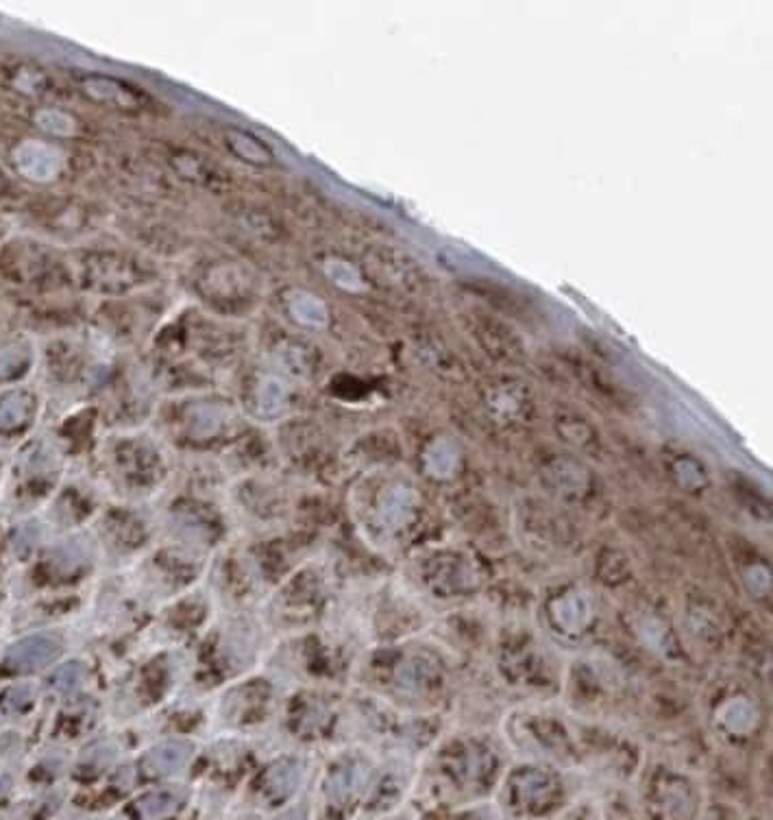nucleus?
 <instances>
[{
    "mask_svg": "<svg viewBox=\"0 0 773 820\" xmlns=\"http://www.w3.org/2000/svg\"><path fill=\"white\" fill-rule=\"evenodd\" d=\"M55 559H57V565H61L66 572L68 570H75L77 565H81L83 559H85V545H77V541H72V544H63L61 548H57Z\"/></svg>",
    "mask_w": 773,
    "mask_h": 820,
    "instance_id": "8",
    "label": "nucleus"
},
{
    "mask_svg": "<svg viewBox=\"0 0 773 820\" xmlns=\"http://www.w3.org/2000/svg\"><path fill=\"white\" fill-rule=\"evenodd\" d=\"M462 319L468 334L476 339L484 354L491 356L492 360L517 365L525 358V340L499 315L473 308V310L464 312Z\"/></svg>",
    "mask_w": 773,
    "mask_h": 820,
    "instance_id": "1",
    "label": "nucleus"
},
{
    "mask_svg": "<svg viewBox=\"0 0 773 820\" xmlns=\"http://www.w3.org/2000/svg\"><path fill=\"white\" fill-rule=\"evenodd\" d=\"M60 655V642L51 636H31L13 644L4 655V668L12 672H31L48 666Z\"/></svg>",
    "mask_w": 773,
    "mask_h": 820,
    "instance_id": "3",
    "label": "nucleus"
},
{
    "mask_svg": "<svg viewBox=\"0 0 773 820\" xmlns=\"http://www.w3.org/2000/svg\"><path fill=\"white\" fill-rule=\"evenodd\" d=\"M468 291L476 292L482 301H486L488 308L501 312L503 316L510 319H518L523 324L534 321L536 310L532 308L530 301L523 299V295H518L517 291H512L510 286H503L499 282L486 280V277H476L473 282H468Z\"/></svg>",
    "mask_w": 773,
    "mask_h": 820,
    "instance_id": "2",
    "label": "nucleus"
},
{
    "mask_svg": "<svg viewBox=\"0 0 773 820\" xmlns=\"http://www.w3.org/2000/svg\"><path fill=\"white\" fill-rule=\"evenodd\" d=\"M192 755V746L183 740H170L164 744L155 746L144 758V768L151 775H168L173 770L181 768Z\"/></svg>",
    "mask_w": 773,
    "mask_h": 820,
    "instance_id": "4",
    "label": "nucleus"
},
{
    "mask_svg": "<svg viewBox=\"0 0 773 820\" xmlns=\"http://www.w3.org/2000/svg\"><path fill=\"white\" fill-rule=\"evenodd\" d=\"M36 701V690L31 685H13L0 698V707L4 714H22Z\"/></svg>",
    "mask_w": 773,
    "mask_h": 820,
    "instance_id": "6",
    "label": "nucleus"
},
{
    "mask_svg": "<svg viewBox=\"0 0 773 820\" xmlns=\"http://www.w3.org/2000/svg\"><path fill=\"white\" fill-rule=\"evenodd\" d=\"M83 681H85V666L81 661L63 663L51 676L53 690L60 692V694H70V692L79 690Z\"/></svg>",
    "mask_w": 773,
    "mask_h": 820,
    "instance_id": "5",
    "label": "nucleus"
},
{
    "mask_svg": "<svg viewBox=\"0 0 773 820\" xmlns=\"http://www.w3.org/2000/svg\"><path fill=\"white\" fill-rule=\"evenodd\" d=\"M27 417L28 406L22 399H12V402H4L3 406H0V428L20 426Z\"/></svg>",
    "mask_w": 773,
    "mask_h": 820,
    "instance_id": "7",
    "label": "nucleus"
}]
</instances>
